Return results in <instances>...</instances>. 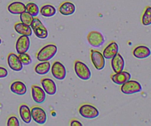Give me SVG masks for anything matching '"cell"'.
I'll return each instance as SVG.
<instances>
[{
  "mask_svg": "<svg viewBox=\"0 0 151 126\" xmlns=\"http://www.w3.org/2000/svg\"><path fill=\"white\" fill-rule=\"evenodd\" d=\"M58 52V47L54 44H48L44 45L39 51L37 53L36 57L39 62L50 61L56 55Z\"/></svg>",
  "mask_w": 151,
  "mask_h": 126,
  "instance_id": "1",
  "label": "cell"
},
{
  "mask_svg": "<svg viewBox=\"0 0 151 126\" xmlns=\"http://www.w3.org/2000/svg\"><path fill=\"white\" fill-rule=\"evenodd\" d=\"M74 69L76 75L82 80H88L91 76V72L89 68L81 61H75Z\"/></svg>",
  "mask_w": 151,
  "mask_h": 126,
  "instance_id": "2",
  "label": "cell"
},
{
  "mask_svg": "<svg viewBox=\"0 0 151 126\" xmlns=\"http://www.w3.org/2000/svg\"><path fill=\"white\" fill-rule=\"evenodd\" d=\"M120 90L124 94L131 95L141 92L142 90V87L139 82L130 79L121 85Z\"/></svg>",
  "mask_w": 151,
  "mask_h": 126,
  "instance_id": "3",
  "label": "cell"
},
{
  "mask_svg": "<svg viewBox=\"0 0 151 126\" xmlns=\"http://www.w3.org/2000/svg\"><path fill=\"white\" fill-rule=\"evenodd\" d=\"M31 28L34 31V34L38 38L44 39L48 36V31L45 28L41 21L36 17H34L30 25Z\"/></svg>",
  "mask_w": 151,
  "mask_h": 126,
  "instance_id": "4",
  "label": "cell"
},
{
  "mask_svg": "<svg viewBox=\"0 0 151 126\" xmlns=\"http://www.w3.org/2000/svg\"><path fill=\"white\" fill-rule=\"evenodd\" d=\"M79 114L83 118L92 119L97 118L100 113L97 108L94 105H90V104H83L80 107Z\"/></svg>",
  "mask_w": 151,
  "mask_h": 126,
  "instance_id": "5",
  "label": "cell"
},
{
  "mask_svg": "<svg viewBox=\"0 0 151 126\" xmlns=\"http://www.w3.org/2000/svg\"><path fill=\"white\" fill-rule=\"evenodd\" d=\"M87 41L88 44L94 47H101L105 42V39L103 34L99 31H91L87 35Z\"/></svg>",
  "mask_w": 151,
  "mask_h": 126,
  "instance_id": "6",
  "label": "cell"
},
{
  "mask_svg": "<svg viewBox=\"0 0 151 126\" xmlns=\"http://www.w3.org/2000/svg\"><path fill=\"white\" fill-rule=\"evenodd\" d=\"M91 59L94 68L97 71H101L106 65V59L101 52L97 50H91Z\"/></svg>",
  "mask_w": 151,
  "mask_h": 126,
  "instance_id": "7",
  "label": "cell"
},
{
  "mask_svg": "<svg viewBox=\"0 0 151 126\" xmlns=\"http://www.w3.org/2000/svg\"><path fill=\"white\" fill-rule=\"evenodd\" d=\"M31 116L35 122L38 125H44L47 122V116L45 111L41 107L34 106L31 108Z\"/></svg>",
  "mask_w": 151,
  "mask_h": 126,
  "instance_id": "8",
  "label": "cell"
},
{
  "mask_svg": "<svg viewBox=\"0 0 151 126\" xmlns=\"http://www.w3.org/2000/svg\"><path fill=\"white\" fill-rule=\"evenodd\" d=\"M52 74L53 76L58 80H63L66 78V70L64 65L60 62L56 61L52 65Z\"/></svg>",
  "mask_w": 151,
  "mask_h": 126,
  "instance_id": "9",
  "label": "cell"
},
{
  "mask_svg": "<svg viewBox=\"0 0 151 126\" xmlns=\"http://www.w3.org/2000/svg\"><path fill=\"white\" fill-rule=\"evenodd\" d=\"M30 46V40L27 36L21 35L18 38L16 43V50L18 54L23 53H27L29 49Z\"/></svg>",
  "mask_w": 151,
  "mask_h": 126,
  "instance_id": "10",
  "label": "cell"
},
{
  "mask_svg": "<svg viewBox=\"0 0 151 126\" xmlns=\"http://www.w3.org/2000/svg\"><path fill=\"white\" fill-rule=\"evenodd\" d=\"M7 64L13 71H21L23 69V65L19 59V57L16 53H10L7 56Z\"/></svg>",
  "mask_w": 151,
  "mask_h": 126,
  "instance_id": "11",
  "label": "cell"
},
{
  "mask_svg": "<svg viewBox=\"0 0 151 126\" xmlns=\"http://www.w3.org/2000/svg\"><path fill=\"white\" fill-rule=\"evenodd\" d=\"M31 91H32V99L35 102L38 104H41L46 100V92L44 91L43 87L34 84L32 86Z\"/></svg>",
  "mask_w": 151,
  "mask_h": 126,
  "instance_id": "12",
  "label": "cell"
},
{
  "mask_svg": "<svg viewBox=\"0 0 151 126\" xmlns=\"http://www.w3.org/2000/svg\"><path fill=\"white\" fill-rule=\"evenodd\" d=\"M41 85L46 93L50 96L55 95L57 92V86L55 82L50 78H44L41 81Z\"/></svg>",
  "mask_w": 151,
  "mask_h": 126,
  "instance_id": "13",
  "label": "cell"
},
{
  "mask_svg": "<svg viewBox=\"0 0 151 126\" xmlns=\"http://www.w3.org/2000/svg\"><path fill=\"white\" fill-rule=\"evenodd\" d=\"M111 68L114 72L118 73L122 71L125 68V60L120 53H116L114 56L111 59Z\"/></svg>",
  "mask_w": 151,
  "mask_h": 126,
  "instance_id": "14",
  "label": "cell"
},
{
  "mask_svg": "<svg viewBox=\"0 0 151 126\" xmlns=\"http://www.w3.org/2000/svg\"><path fill=\"white\" fill-rule=\"evenodd\" d=\"M119 52V45L116 42H111L104 48L103 54L105 59H111Z\"/></svg>",
  "mask_w": 151,
  "mask_h": 126,
  "instance_id": "15",
  "label": "cell"
},
{
  "mask_svg": "<svg viewBox=\"0 0 151 126\" xmlns=\"http://www.w3.org/2000/svg\"><path fill=\"white\" fill-rule=\"evenodd\" d=\"M131 75L130 73L127 71H120V72L115 73L114 74L111 76V79L114 83L119 85H122V84L128 82V80L131 79Z\"/></svg>",
  "mask_w": 151,
  "mask_h": 126,
  "instance_id": "16",
  "label": "cell"
},
{
  "mask_svg": "<svg viewBox=\"0 0 151 126\" xmlns=\"http://www.w3.org/2000/svg\"><path fill=\"white\" fill-rule=\"evenodd\" d=\"M133 55L137 59H146L151 55V50L145 45H138L133 50Z\"/></svg>",
  "mask_w": 151,
  "mask_h": 126,
  "instance_id": "17",
  "label": "cell"
},
{
  "mask_svg": "<svg viewBox=\"0 0 151 126\" xmlns=\"http://www.w3.org/2000/svg\"><path fill=\"white\" fill-rule=\"evenodd\" d=\"M7 10L12 14L20 15L26 11V4L21 1H13L7 6Z\"/></svg>",
  "mask_w": 151,
  "mask_h": 126,
  "instance_id": "18",
  "label": "cell"
},
{
  "mask_svg": "<svg viewBox=\"0 0 151 126\" xmlns=\"http://www.w3.org/2000/svg\"><path fill=\"white\" fill-rule=\"evenodd\" d=\"M10 90L12 93H15L16 95L22 96L27 93V87L24 83L22 81H14L11 84H10Z\"/></svg>",
  "mask_w": 151,
  "mask_h": 126,
  "instance_id": "19",
  "label": "cell"
},
{
  "mask_svg": "<svg viewBox=\"0 0 151 126\" xmlns=\"http://www.w3.org/2000/svg\"><path fill=\"white\" fill-rule=\"evenodd\" d=\"M19 115L22 121L26 124L30 123L32 120V116H31V109L26 104H22L19 107Z\"/></svg>",
  "mask_w": 151,
  "mask_h": 126,
  "instance_id": "20",
  "label": "cell"
},
{
  "mask_svg": "<svg viewBox=\"0 0 151 126\" xmlns=\"http://www.w3.org/2000/svg\"><path fill=\"white\" fill-rule=\"evenodd\" d=\"M58 10L60 14L63 15V16H71L75 12L76 7L73 3L70 2V1H65L60 4Z\"/></svg>",
  "mask_w": 151,
  "mask_h": 126,
  "instance_id": "21",
  "label": "cell"
},
{
  "mask_svg": "<svg viewBox=\"0 0 151 126\" xmlns=\"http://www.w3.org/2000/svg\"><path fill=\"white\" fill-rule=\"evenodd\" d=\"M14 29L16 31V33H18L20 35L30 36L32 34V30L30 25H26V24L22 23V22L15 24Z\"/></svg>",
  "mask_w": 151,
  "mask_h": 126,
  "instance_id": "22",
  "label": "cell"
},
{
  "mask_svg": "<svg viewBox=\"0 0 151 126\" xmlns=\"http://www.w3.org/2000/svg\"><path fill=\"white\" fill-rule=\"evenodd\" d=\"M51 69V64L49 61L46 62H40L35 67V71L38 75H46Z\"/></svg>",
  "mask_w": 151,
  "mask_h": 126,
  "instance_id": "23",
  "label": "cell"
},
{
  "mask_svg": "<svg viewBox=\"0 0 151 126\" xmlns=\"http://www.w3.org/2000/svg\"><path fill=\"white\" fill-rule=\"evenodd\" d=\"M40 13L44 17H52L56 13V9L52 4H45L40 9Z\"/></svg>",
  "mask_w": 151,
  "mask_h": 126,
  "instance_id": "24",
  "label": "cell"
},
{
  "mask_svg": "<svg viewBox=\"0 0 151 126\" xmlns=\"http://www.w3.org/2000/svg\"><path fill=\"white\" fill-rule=\"evenodd\" d=\"M26 11L33 17H36L39 13L40 10L38 6L34 2H29L26 4Z\"/></svg>",
  "mask_w": 151,
  "mask_h": 126,
  "instance_id": "25",
  "label": "cell"
},
{
  "mask_svg": "<svg viewBox=\"0 0 151 126\" xmlns=\"http://www.w3.org/2000/svg\"><path fill=\"white\" fill-rule=\"evenodd\" d=\"M142 23L145 26L151 25V7L148 6L145 8L142 16Z\"/></svg>",
  "mask_w": 151,
  "mask_h": 126,
  "instance_id": "26",
  "label": "cell"
},
{
  "mask_svg": "<svg viewBox=\"0 0 151 126\" xmlns=\"http://www.w3.org/2000/svg\"><path fill=\"white\" fill-rule=\"evenodd\" d=\"M33 16H31L29 13H27V11L23 12L22 13L20 14V20L21 22L22 23H24L26 25H30L31 23L32 22V19H33Z\"/></svg>",
  "mask_w": 151,
  "mask_h": 126,
  "instance_id": "27",
  "label": "cell"
},
{
  "mask_svg": "<svg viewBox=\"0 0 151 126\" xmlns=\"http://www.w3.org/2000/svg\"><path fill=\"white\" fill-rule=\"evenodd\" d=\"M18 56H19V59H20L23 65H29L32 63V58H31V56L28 53H20Z\"/></svg>",
  "mask_w": 151,
  "mask_h": 126,
  "instance_id": "28",
  "label": "cell"
},
{
  "mask_svg": "<svg viewBox=\"0 0 151 126\" xmlns=\"http://www.w3.org/2000/svg\"><path fill=\"white\" fill-rule=\"evenodd\" d=\"M7 126H19L20 123H19V119L16 116H11L8 118L7 122Z\"/></svg>",
  "mask_w": 151,
  "mask_h": 126,
  "instance_id": "29",
  "label": "cell"
},
{
  "mask_svg": "<svg viewBox=\"0 0 151 126\" xmlns=\"http://www.w3.org/2000/svg\"><path fill=\"white\" fill-rule=\"evenodd\" d=\"M8 75V71L4 67L0 66V79L5 78Z\"/></svg>",
  "mask_w": 151,
  "mask_h": 126,
  "instance_id": "30",
  "label": "cell"
},
{
  "mask_svg": "<svg viewBox=\"0 0 151 126\" xmlns=\"http://www.w3.org/2000/svg\"><path fill=\"white\" fill-rule=\"evenodd\" d=\"M70 125L71 126H83V124L81 122H80L78 120L74 119L71 121Z\"/></svg>",
  "mask_w": 151,
  "mask_h": 126,
  "instance_id": "31",
  "label": "cell"
},
{
  "mask_svg": "<svg viewBox=\"0 0 151 126\" xmlns=\"http://www.w3.org/2000/svg\"><path fill=\"white\" fill-rule=\"evenodd\" d=\"M1 39H0V44H1Z\"/></svg>",
  "mask_w": 151,
  "mask_h": 126,
  "instance_id": "32",
  "label": "cell"
}]
</instances>
